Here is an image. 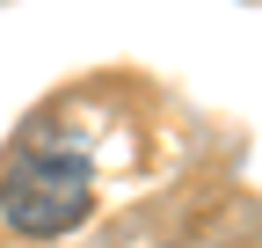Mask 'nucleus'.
Instances as JSON below:
<instances>
[{
	"mask_svg": "<svg viewBox=\"0 0 262 248\" xmlns=\"http://www.w3.org/2000/svg\"><path fill=\"white\" fill-rule=\"evenodd\" d=\"M88 204H95V175L80 153H58V146H29L22 161H8V175H0V212H8V226L22 234H66V226H80L88 219Z\"/></svg>",
	"mask_w": 262,
	"mask_h": 248,
	"instance_id": "nucleus-1",
	"label": "nucleus"
}]
</instances>
